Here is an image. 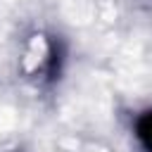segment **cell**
I'll return each mask as SVG.
<instances>
[{
	"instance_id": "1",
	"label": "cell",
	"mask_w": 152,
	"mask_h": 152,
	"mask_svg": "<svg viewBox=\"0 0 152 152\" xmlns=\"http://www.w3.org/2000/svg\"><path fill=\"white\" fill-rule=\"evenodd\" d=\"M135 135L147 152H152V112H145L135 124Z\"/></svg>"
}]
</instances>
